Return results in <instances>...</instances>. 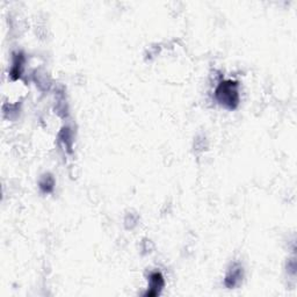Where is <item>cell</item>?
Segmentation results:
<instances>
[{
  "label": "cell",
  "mask_w": 297,
  "mask_h": 297,
  "mask_svg": "<svg viewBox=\"0 0 297 297\" xmlns=\"http://www.w3.org/2000/svg\"><path fill=\"white\" fill-rule=\"evenodd\" d=\"M217 101L224 107L235 109L239 104L238 83L232 81H224L217 86L215 91Z\"/></svg>",
  "instance_id": "cell-1"
},
{
  "label": "cell",
  "mask_w": 297,
  "mask_h": 297,
  "mask_svg": "<svg viewBox=\"0 0 297 297\" xmlns=\"http://www.w3.org/2000/svg\"><path fill=\"white\" fill-rule=\"evenodd\" d=\"M148 289L146 291L145 296H157L161 294L162 289L164 287V277L161 273L156 272L152 273L150 275V279H148Z\"/></svg>",
  "instance_id": "cell-2"
},
{
  "label": "cell",
  "mask_w": 297,
  "mask_h": 297,
  "mask_svg": "<svg viewBox=\"0 0 297 297\" xmlns=\"http://www.w3.org/2000/svg\"><path fill=\"white\" fill-rule=\"evenodd\" d=\"M243 268L239 264H234L226 276V285L228 288H235L242 281Z\"/></svg>",
  "instance_id": "cell-3"
},
{
  "label": "cell",
  "mask_w": 297,
  "mask_h": 297,
  "mask_svg": "<svg viewBox=\"0 0 297 297\" xmlns=\"http://www.w3.org/2000/svg\"><path fill=\"white\" fill-rule=\"evenodd\" d=\"M54 185H55V181H54V179H52V177H50V176L44 177L40 182V187L44 193L51 192V190L54 189Z\"/></svg>",
  "instance_id": "cell-4"
}]
</instances>
